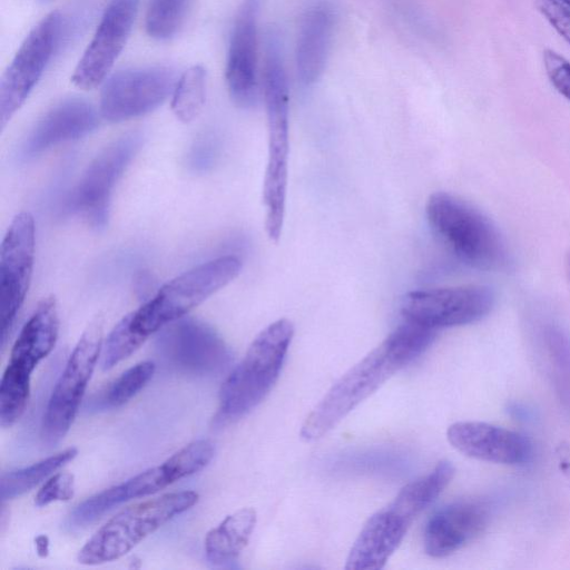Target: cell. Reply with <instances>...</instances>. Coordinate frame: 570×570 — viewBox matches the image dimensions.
Masks as SVG:
<instances>
[{"label":"cell","instance_id":"cell-1","mask_svg":"<svg viewBox=\"0 0 570 570\" xmlns=\"http://www.w3.org/2000/svg\"><path fill=\"white\" fill-rule=\"evenodd\" d=\"M435 334V330L404 320L330 387L304 420L301 439L314 442L326 435L385 381L420 356Z\"/></svg>","mask_w":570,"mask_h":570},{"label":"cell","instance_id":"cell-2","mask_svg":"<svg viewBox=\"0 0 570 570\" xmlns=\"http://www.w3.org/2000/svg\"><path fill=\"white\" fill-rule=\"evenodd\" d=\"M454 472L453 464L443 460L429 474L404 485L386 507L365 522L350 550L345 569H382L413 521L442 493Z\"/></svg>","mask_w":570,"mask_h":570},{"label":"cell","instance_id":"cell-3","mask_svg":"<svg viewBox=\"0 0 570 570\" xmlns=\"http://www.w3.org/2000/svg\"><path fill=\"white\" fill-rule=\"evenodd\" d=\"M263 95L268 128V159L263 186L265 229L268 237L277 242L285 217L289 95L282 52L274 35L266 41Z\"/></svg>","mask_w":570,"mask_h":570},{"label":"cell","instance_id":"cell-4","mask_svg":"<svg viewBox=\"0 0 570 570\" xmlns=\"http://www.w3.org/2000/svg\"><path fill=\"white\" fill-rule=\"evenodd\" d=\"M425 213L433 232L463 264L481 271H502L510 264L502 235L470 203L438 191L428 198Z\"/></svg>","mask_w":570,"mask_h":570},{"label":"cell","instance_id":"cell-5","mask_svg":"<svg viewBox=\"0 0 570 570\" xmlns=\"http://www.w3.org/2000/svg\"><path fill=\"white\" fill-rule=\"evenodd\" d=\"M293 335V323L279 318L254 338L220 387L219 421L237 420L266 397L278 380Z\"/></svg>","mask_w":570,"mask_h":570},{"label":"cell","instance_id":"cell-6","mask_svg":"<svg viewBox=\"0 0 570 570\" xmlns=\"http://www.w3.org/2000/svg\"><path fill=\"white\" fill-rule=\"evenodd\" d=\"M198 498L194 491L170 492L122 509L85 543L78 561L96 566L121 558L169 520L194 507Z\"/></svg>","mask_w":570,"mask_h":570},{"label":"cell","instance_id":"cell-7","mask_svg":"<svg viewBox=\"0 0 570 570\" xmlns=\"http://www.w3.org/2000/svg\"><path fill=\"white\" fill-rule=\"evenodd\" d=\"M237 257L223 256L200 264L164 284L141 306L129 313L134 328L148 337L187 315L239 274Z\"/></svg>","mask_w":570,"mask_h":570},{"label":"cell","instance_id":"cell-8","mask_svg":"<svg viewBox=\"0 0 570 570\" xmlns=\"http://www.w3.org/2000/svg\"><path fill=\"white\" fill-rule=\"evenodd\" d=\"M66 14L55 10L27 35L0 80V128L24 104L69 33Z\"/></svg>","mask_w":570,"mask_h":570},{"label":"cell","instance_id":"cell-9","mask_svg":"<svg viewBox=\"0 0 570 570\" xmlns=\"http://www.w3.org/2000/svg\"><path fill=\"white\" fill-rule=\"evenodd\" d=\"M104 317L95 316L70 354L42 416V443L52 446L68 433L102 351Z\"/></svg>","mask_w":570,"mask_h":570},{"label":"cell","instance_id":"cell-10","mask_svg":"<svg viewBox=\"0 0 570 570\" xmlns=\"http://www.w3.org/2000/svg\"><path fill=\"white\" fill-rule=\"evenodd\" d=\"M155 347L171 368L194 376L218 375L233 362L229 346L213 327L186 316L160 328Z\"/></svg>","mask_w":570,"mask_h":570},{"label":"cell","instance_id":"cell-11","mask_svg":"<svg viewBox=\"0 0 570 570\" xmlns=\"http://www.w3.org/2000/svg\"><path fill=\"white\" fill-rule=\"evenodd\" d=\"M140 132H128L106 147L88 166L66 199L67 213L82 214L105 226L112 190L141 145Z\"/></svg>","mask_w":570,"mask_h":570},{"label":"cell","instance_id":"cell-12","mask_svg":"<svg viewBox=\"0 0 570 570\" xmlns=\"http://www.w3.org/2000/svg\"><path fill=\"white\" fill-rule=\"evenodd\" d=\"M494 302V292L484 285L422 289L403 297L401 313L406 321L438 331L482 320Z\"/></svg>","mask_w":570,"mask_h":570},{"label":"cell","instance_id":"cell-13","mask_svg":"<svg viewBox=\"0 0 570 570\" xmlns=\"http://www.w3.org/2000/svg\"><path fill=\"white\" fill-rule=\"evenodd\" d=\"M176 81L175 72L161 66L114 72L102 82L100 116L119 122L148 114L173 95Z\"/></svg>","mask_w":570,"mask_h":570},{"label":"cell","instance_id":"cell-14","mask_svg":"<svg viewBox=\"0 0 570 570\" xmlns=\"http://www.w3.org/2000/svg\"><path fill=\"white\" fill-rule=\"evenodd\" d=\"M35 220L21 212L12 219L0 249V328L3 348L29 289L36 243Z\"/></svg>","mask_w":570,"mask_h":570},{"label":"cell","instance_id":"cell-15","mask_svg":"<svg viewBox=\"0 0 570 570\" xmlns=\"http://www.w3.org/2000/svg\"><path fill=\"white\" fill-rule=\"evenodd\" d=\"M138 7L139 0L109 1L71 76L78 88L94 89L108 78L131 33Z\"/></svg>","mask_w":570,"mask_h":570},{"label":"cell","instance_id":"cell-16","mask_svg":"<svg viewBox=\"0 0 570 570\" xmlns=\"http://www.w3.org/2000/svg\"><path fill=\"white\" fill-rule=\"evenodd\" d=\"M193 473H195L194 460L181 449L161 464L88 498L76 507L70 521L76 527H85L122 502L154 494Z\"/></svg>","mask_w":570,"mask_h":570},{"label":"cell","instance_id":"cell-17","mask_svg":"<svg viewBox=\"0 0 570 570\" xmlns=\"http://www.w3.org/2000/svg\"><path fill=\"white\" fill-rule=\"evenodd\" d=\"M259 0H244L235 18L227 50L225 78L234 102L252 107L257 99V16Z\"/></svg>","mask_w":570,"mask_h":570},{"label":"cell","instance_id":"cell-18","mask_svg":"<svg viewBox=\"0 0 570 570\" xmlns=\"http://www.w3.org/2000/svg\"><path fill=\"white\" fill-rule=\"evenodd\" d=\"M492 511V503L485 499H463L442 507L424 529L426 554L443 558L461 549L487 528Z\"/></svg>","mask_w":570,"mask_h":570},{"label":"cell","instance_id":"cell-19","mask_svg":"<svg viewBox=\"0 0 570 570\" xmlns=\"http://www.w3.org/2000/svg\"><path fill=\"white\" fill-rule=\"evenodd\" d=\"M446 438L459 452L480 461L522 465L533 455L532 443L523 434L484 422H455Z\"/></svg>","mask_w":570,"mask_h":570},{"label":"cell","instance_id":"cell-20","mask_svg":"<svg viewBox=\"0 0 570 570\" xmlns=\"http://www.w3.org/2000/svg\"><path fill=\"white\" fill-rule=\"evenodd\" d=\"M99 115L81 98H69L50 109L36 125L22 146V156L35 157L59 144L79 139L97 128Z\"/></svg>","mask_w":570,"mask_h":570},{"label":"cell","instance_id":"cell-21","mask_svg":"<svg viewBox=\"0 0 570 570\" xmlns=\"http://www.w3.org/2000/svg\"><path fill=\"white\" fill-rule=\"evenodd\" d=\"M335 27V12L320 1L304 12L296 42V73L303 86L313 85L322 75Z\"/></svg>","mask_w":570,"mask_h":570},{"label":"cell","instance_id":"cell-22","mask_svg":"<svg viewBox=\"0 0 570 570\" xmlns=\"http://www.w3.org/2000/svg\"><path fill=\"white\" fill-rule=\"evenodd\" d=\"M59 333V315L53 296L43 297L21 328L8 366L30 375L53 350Z\"/></svg>","mask_w":570,"mask_h":570},{"label":"cell","instance_id":"cell-23","mask_svg":"<svg viewBox=\"0 0 570 570\" xmlns=\"http://www.w3.org/2000/svg\"><path fill=\"white\" fill-rule=\"evenodd\" d=\"M256 524L253 508H243L227 515L205 538V556L213 566H226L237 560L247 546Z\"/></svg>","mask_w":570,"mask_h":570},{"label":"cell","instance_id":"cell-24","mask_svg":"<svg viewBox=\"0 0 570 570\" xmlns=\"http://www.w3.org/2000/svg\"><path fill=\"white\" fill-rule=\"evenodd\" d=\"M77 453L76 448H68L29 466L3 473L0 480L1 501L11 500L30 491L56 470L71 461Z\"/></svg>","mask_w":570,"mask_h":570},{"label":"cell","instance_id":"cell-25","mask_svg":"<svg viewBox=\"0 0 570 570\" xmlns=\"http://www.w3.org/2000/svg\"><path fill=\"white\" fill-rule=\"evenodd\" d=\"M207 72L200 65H194L177 78L171 109L183 122L193 121L203 110L206 101Z\"/></svg>","mask_w":570,"mask_h":570},{"label":"cell","instance_id":"cell-26","mask_svg":"<svg viewBox=\"0 0 570 570\" xmlns=\"http://www.w3.org/2000/svg\"><path fill=\"white\" fill-rule=\"evenodd\" d=\"M187 0H150L146 14V31L156 40H169L181 27Z\"/></svg>","mask_w":570,"mask_h":570},{"label":"cell","instance_id":"cell-27","mask_svg":"<svg viewBox=\"0 0 570 570\" xmlns=\"http://www.w3.org/2000/svg\"><path fill=\"white\" fill-rule=\"evenodd\" d=\"M146 340V336L134 328L130 315L124 316L111 330L102 346V370H110L129 357Z\"/></svg>","mask_w":570,"mask_h":570},{"label":"cell","instance_id":"cell-28","mask_svg":"<svg viewBox=\"0 0 570 570\" xmlns=\"http://www.w3.org/2000/svg\"><path fill=\"white\" fill-rule=\"evenodd\" d=\"M155 368V364L149 361L128 368L109 387L105 402L114 407L127 403L149 382Z\"/></svg>","mask_w":570,"mask_h":570},{"label":"cell","instance_id":"cell-29","mask_svg":"<svg viewBox=\"0 0 570 570\" xmlns=\"http://www.w3.org/2000/svg\"><path fill=\"white\" fill-rule=\"evenodd\" d=\"M337 464L346 469L366 472H393L397 471L404 464L396 453L389 452H366L357 453L340 460Z\"/></svg>","mask_w":570,"mask_h":570},{"label":"cell","instance_id":"cell-30","mask_svg":"<svg viewBox=\"0 0 570 570\" xmlns=\"http://www.w3.org/2000/svg\"><path fill=\"white\" fill-rule=\"evenodd\" d=\"M75 479L71 473L60 472L52 475L38 491L35 504L45 507L56 501H68L73 497Z\"/></svg>","mask_w":570,"mask_h":570},{"label":"cell","instance_id":"cell-31","mask_svg":"<svg viewBox=\"0 0 570 570\" xmlns=\"http://www.w3.org/2000/svg\"><path fill=\"white\" fill-rule=\"evenodd\" d=\"M543 66L551 85L570 101V61L558 52L547 49L543 51Z\"/></svg>","mask_w":570,"mask_h":570},{"label":"cell","instance_id":"cell-32","mask_svg":"<svg viewBox=\"0 0 570 570\" xmlns=\"http://www.w3.org/2000/svg\"><path fill=\"white\" fill-rule=\"evenodd\" d=\"M539 12L570 46V9L558 0H534Z\"/></svg>","mask_w":570,"mask_h":570},{"label":"cell","instance_id":"cell-33","mask_svg":"<svg viewBox=\"0 0 570 570\" xmlns=\"http://www.w3.org/2000/svg\"><path fill=\"white\" fill-rule=\"evenodd\" d=\"M151 276L148 273H140L136 277V291L144 297V302L150 298L156 292H153Z\"/></svg>","mask_w":570,"mask_h":570},{"label":"cell","instance_id":"cell-34","mask_svg":"<svg viewBox=\"0 0 570 570\" xmlns=\"http://www.w3.org/2000/svg\"><path fill=\"white\" fill-rule=\"evenodd\" d=\"M36 550L39 557L45 558L49 553V539L47 535L40 534L35 539Z\"/></svg>","mask_w":570,"mask_h":570},{"label":"cell","instance_id":"cell-35","mask_svg":"<svg viewBox=\"0 0 570 570\" xmlns=\"http://www.w3.org/2000/svg\"><path fill=\"white\" fill-rule=\"evenodd\" d=\"M567 272H568V275H569V278H570V252L567 256Z\"/></svg>","mask_w":570,"mask_h":570},{"label":"cell","instance_id":"cell-36","mask_svg":"<svg viewBox=\"0 0 570 570\" xmlns=\"http://www.w3.org/2000/svg\"><path fill=\"white\" fill-rule=\"evenodd\" d=\"M558 1L570 9V0H558Z\"/></svg>","mask_w":570,"mask_h":570},{"label":"cell","instance_id":"cell-37","mask_svg":"<svg viewBox=\"0 0 570 570\" xmlns=\"http://www.w3.org/2000/svg\"><path fill=\"white\" fill-rule=\"evenodd\" d=\"M40 1H41V2H43V3H46V2H49V1H51V0H40Z\"/></svg>","mask_w":570,"mask_h":570}]
</instances>
